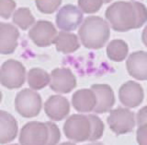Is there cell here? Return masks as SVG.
Returning a JSON list of instances; mask_svg holds the SVG:
<instances>
[{
    "label": "cell",
    "instance_id": "5bb4252c",
    "mask_svg": "<svg viewBox=\"0 0 147 145\" xmlns=\"http://www.w3.org/2000/svg\"><path fill=\"white\" fill-rule=\"evenodd\" d=\"M127 71L137 81L147 79V52L137 51L131 53L126 61Z\"/></svg>",
    "mask_w": 147,
    "mask_h": 145
},
{
    "label": "cell",
    "instance_id": "484cf974",
    "mask_svg": "<svg viewBox=\"0 0 147 145\" xmlns=\"http://www.w3.org/2000/svg\"><path fill=\"white\" fill-rule=\"evenodd\" d=\"M16 8V2L14 0H0V16L5 20L11 17Z\"/></svg>",
    "mask_w": 147,
    "mask_h": 145
},
{
    "label": "cell",
    "instance_id": "836d02e7",
    "mask_svg": "<svg viewBox=\"0 0 147 145\" xmlns=\"http://www.w3.org/2000/svg\"><path fill=\"white\" fill-rule=\"evenodd\" d=\"M10 145H18V144H17V143H15V144H10Z\"/></svg>",
    "mask_w": 147,
    "mask_h": 145
},
{
    "label": "cell",
    "instance_id": "3957f363",
    "mask_svg": "<svg viewBox=\"0 0 147 145\" xmlns=\"http://www.w3.org/2000/svg\"><path fill=\"white\" fill-rule=\"evenodd\" d=\"M91 132V125L88 116L81 114L70 116L63 125L65 137L75 142L88 141Z\"/></svg>",
    "mask_w": 147,
    "mask_h": 145
},
{
    "label": "cell",
    "instance_id": "52a82bcc",
    "mask_svg": "<svg viewBox=\"0 0 147 145\" xmlns=\"http://www.w3.org/2000/svg\"><path fill=\"white\" fill-rule=\"evenodd\" d=\"M49 130L46 123L31 121L23 126L20 133V145H46Z\"/></svg>",
    "mask_w": 147,
    "mask_h": 145
},
{
    "label": "cell",
    "instance_id": "d6a6232c",
    "mask_svg": "<svg viewBox=\"0 0 147 145\" xmlns=\"http://www.w3.org/2000/svg\"><path fill=\"white\" fill-rule=\"evenodd\" d=\"M1 101H2V92L0 91V103H1Z\"/></svg>",
    "mask_w": 147,
    "mask_h": 145
},
{
    "label": "cell",
    "instance_id": "5b68a950",
    "mask_svg": "<svg viewBox=\"0 0 147 145\" xmlns=\"http://www.w3.org/2000/svg\"><path fill=\"white\" fill-rule=\"evenodd\" d=\"M26 79L25 67L17 60L9 59L0 68V82L7 89L20 88Z\"/></svg>",
    "mask_w": 147,
    "mask_h": 145
},
{
    "label": "cell",
    "instance_id": "ffe728a7",
    "mask_svg": "<svg viewBox=\"0 0 147 145\" xmlns=\"http://www.w3.org/2000/svg\"><path fill=\"white\" fill-rule=\"evenodd\" d=\"M129 46L125 41L121 39L112 40L107 46L108 57L115 62H121L127 57Z\"/></svg>",
    "mask_w": 147,
    "mask_h": 145
},
{
    "label": "cell",
    "instance_id": "7c38bea8",
    "mask_svg": "<svg viewBox=\"0 0 147 145\" xmlns=\"http://www.w3.org/2000/svg\"><path fill=\"white\" fill-rule=\"evenodd\" d=\"M91 90L95 92L96 97V105L94 112L96 114H104L111 111L115 105V94L109 84L96 83L91 86Z\"/></svg>",
    "mask_w": 147,
    "mask_h": 145
},
{
    "label": "cell",
    "instance_id": "6da1fadb",
    "mask_svg": "<svg viewBox=\"0 0 147 145\" xmlns=\"http://www.w3.org/2000/svg\"><path fill=\"white\" fill-rule=\"evenodd\" d=\"M105 17L116 31L139 29L147 21V8L137 1H118L106 9Z\"/></svg>",
    "mask_w": 147,
    "mask_h": 145
},
{
    "label": "cell",
    "instance_id": "30bf717a",
    "mask_svg": "<svg viewBox=\"0 0 147 145\" xmlns=\"http://www.w3.org/2000/svg\"><path fill=\"white\" fill-rule=\"evenodd\" d=\"M50 76V87L55 92L68 93L76 87V76L69 68H55Z\"/></svg>",
    "mask_w": 147,
    "mask_h": 145
},
{
    "label": "cell",
    "instance_id": "1f68e13d",
    "mask_svg": "<svg viewBox=\"0 0 147 145\" xmlns=\"http://www.w3.org/2000/svg\"><path fill=\"white\" fill-rule=\"evenodd\" d=\"M103 1H104L105 4H108V3H109V2H111L112 0H103Z\"/></svg>",
    "mask_w": 147,
    "mask_h": 145
},
{
    "label": "cell",
    "instance_id": "7402d4cb",
    "mask_svg": "<svg viewBox=\"0 0 147 145\" xmlns=\"http://www.w3.org/2000/svg\"><path fill=\"white\" fill-rule=\"evenodd\" d=\"M87 116H88V119L90 121V125H91V132H90V137L88 141L91 142H94L102 138L105 126H104L103 121L101 120L98 116L90 114Z\"/></svg>",
    "mask_w": 147,
    "mask_h": 145
},
{
    "label": "cell",
    "instance_id": "2e32d148",
    "mask_svg": "<svg viewBox=\"0 0 147 145\" xmlns=\"http://www.w3.org/2000/svg\"><path fill=\"white\" fill-rule=\"evenodd\" d=\"M72 105L80 113H90L96 105V97L91 89H81L72 96Z\"/></svg>",
    "mask_w": 147,
    "mask_h": 145
},
{
    "label": "cell",
    "instance_id": "83f0119b",
    "mask_svg": "<svg viewBox=\"0 0 147 145\" xmlns=\"http://www.w3.org/2000/svg\"><path fill=\"white\" fill-rule=\"evenodd\" d=\"M136 121H137L138 126L147 123V105L144 106L142 108L139 110V112L137 113Z\"/></svg>",
    "mask_w": 147,
    "mask_h": 145
},
{
    "label": "cell",
    "instance_id": "8fae6325",
    "mask_svg": "<svg viewBox=\"0 0 147 145\" xmlns=\"http://www.w3.org/2000/svg\"><path fill=\"white\" fill-rule=\"evenodd\" d=\"M119 98L124 106L129 107V108H134L140 105L144 101V89L140 83L129 81L123 83L119 88Z\"/></svg>",
    "mask_w": 147,
    "mask_h": 145
},
{
    "label": "cell",
    "instance_id": "9a60e30c",
    "mask_svg": "<svg viewBox=\"0 0 147 145\" xmlns=\"http://www.w3.org/2000/svg\"><path fill=\"white\" fill-rule=\"evenodd\" d=\"M20 31L9 23H0V55L12 54L18 46Z\"/></svg>",
    "mask_w": 147,
    "mask_h": 145
},
{
    "label": "cell",
    "instance_id": "f546056e",
    "mask_svg": "<svg viewBox=\"0 0 147 145\" xmlns=\"http://www.w3.org/2000/svg\"><path fill=\"white\" fill-rule=\"evenodd\" d=\"M86 145H104L103 143H101V142H90V143H87Z\"/></svg>",
    "mask_w": 147,
    "mask_h": 145
},
{
    "label": "cell",
    "instance_id": "7a4b0ae2",
    "mask_svg": "<svg viewBox=\"0 0 147 145\" xmlns=\"http://www.w3.org/2000/svg\"><path fill=\"white\" fill-rule=\"evenodd\" d=\"M78 35L85 47L88 49H100L109 39V25L101 17H87L81 24Z\"/></svg>",
    "mask_w": 147,
    "mask_h": 145
},
{
    "label": "cell",
    "instance_id": "cb8c5ba5",
    "mask_svg": "<svg viewBox=\"0 0 147 145\" xmlns=\"http://www.w3.org/2000/svg\"><path fill=\"white\" fill-rule=\"evenodd\" d=\"M37 8L41 13L52 14L61 6L62 0H35Z\"/></svg>",
    "mask_w": 147,
    "mask_h": 145
},
{
    "label": "cell",
    "instance_id": "8992f818",
    "mask_svg": "<svg viewBox=\"0 0 147 145\" xmlns=\"http://www.w3.org/2000/svg\"><path fill=\"white\" fill-rule=\"evenodd\" d=\"M109 129L117 135L131 132L136 125L135 115L128 108H118L111 110L107 118Z\"/></svg>",
    "mask_w": 147,
    "mask_h": 145
},
{
    "label": "cell",
    "instance_id": "f1b7e54d",
    "mask_svg": "<svg viewBox=\"0 0 147 145\" xmlns=\"http://www.w3.org/2000/svg\"><path fill=\"white\" fill-rule=\"evenodd\" d=\"M142 44H144L146 47H147V25L144 27V31H142Z\"/></svg>",
    "mask_w": 147,
    "mask_h": 145
},
{
    "label": "cell",
    "instance_id": "e0dca14e",
    "mask_svg": "<svg viewBox=\"0 0 147 145\" xmlns=\"http://www.w3.org/2000/svg\"><path fill=\"white\" fill-rule=\"evenodd\" d=\"M18 130L16 118L7 112L0 110V144L14 141L18 135Z\"/></svg>",
    "mask_w": 147,
    "mask_h": 145
},
{
    "label": "cell",
    "instance_id": "603a6c76",
    "mask_svg": "<svg viewBox=\"0 0 147 145\" xmlns=\"http://www.w3.org/2000/svg\"><path fill=\"white\" fill-rule=\"evenodd\" d=\"M104 4L103 0H78L79 9L84 13L92 14L98 12Z\"/></svg>",
    "mask_w": 147,
    "mask_h": 145
},
{
    "label": "cell",
    "instance_id": "ac0fdd59",
    "mask_svg": "<svg viewBox=\"0 0 147 145\" xmlns=\"http://www.w3.org/2000/svg\"><path fill=\"white\" fill-rule=\"evenodd\" d=\"M57 51L63 54H71L76 52L80 47L78 37L69 31L59 32L54 42Z\"/></svg>",
    "mask_w": 147,
    "mask_h": 145
},
{
    "label": "cell",
    "instance_id": "d6986e66",
    "mask_svg": "<svg viewBox=\"0 0 147 145\" xmlns=\"http://www.w3.org/2000/svg\"><path fill=\"white\" fill-rule=\"evenodd\" d=\"M27 81L31 90H40L50 84L51 76L44 69L39 68H31L27 75Z\"/></svg>",
    "mask_w": 147,
    "mask_h": 145
},
{
    "label": "cell",
    "instance_id": "4dcf8cb0",
    "mask_svg": "<svg viewBox=\"0 0 147 145\" xmlns=\"http://www.w3.org/2000/svg\"><path fill=\"white\" fill-rule=\"evenodd\" d=\"M60 145H76V143H74V142H63V143H61Z\"/></svg>",
    "mask_w": 147,
    "mask_h": 145
},
{
    "label": "cell",
    "instance_id": "44dd1931",
    "mask_svg": "<svg viewBox=\"0 0 147 145\" xmlns=\"http://www.w3.org/2000/svg\"><path fill=\"white\" fill-rule=\"evenodd\" d=\"M13 22L22 30H28L35 22V18L28 8H20L13 13Z\"/></svg>",
    "mask_w": 147,
    "mask_h": 145
},
{
    "label": "cell",
    "instance_id": "9c48e42d",
    "mask_svg": "<svg viewBox=\"0 0 147 145\" xmlns=\"http://www.w3.org/2000/svg\"><path fill=\"white\" fill-rule=\"evenodd\" d=\"M83 21V12L74 5H65L56 15V25L63 31H72L77 29Z\"/></svg>",
    "mask_w": 147,
    "mask_h": 145
},
{
    "label": "cell",
    "instance_id": "4316f807",
    "mask_svg": "<svg viewBox=\"0 0 147 145\" xmlns=\"http://www.w3.org/2000/svg\"><path fill=\"white\" fill-rule=\"evenodd\" d=\"M136 141L139 145H147V123L138 127L136 131Z\"/></svg>",
    "mask_w": 147,
    "mask_h": 145
},
{
    "label": "cell",
    "instance_id": "d4e9b609",
    "mask_svg": "<svg viewBox=\"0 0 147 145\" xmlns=\"http://www.w3.org/2000/svg\"><path fill=\"white\" fill-rule=\"evenodd\" d=\"M46 125H47L49 130L48 142L46 145H57L60 142V139H61V132H60L58 126L53 122H51V121L46 122Z\"/></svg>",
    "mask_w": 147,
    "mask_h": 145
},
{
    "label": "cell",
    "instance_id": "4fadbf2b",
    "mask_svg": "<svg viewBox=\"0 0 147 145\" xmlns=\"http://www.w3.org/2000/svg\"><path fill=\"white\" fill-rule=\"evenodd\" d=\"M44 111L47 116L53 121H61L70 113V104L65 97L52 95L44 105Z\"/></svg>",
    "mask_w": 147,
    "mask_h": 145
},
{
    "label": "cell",
    "instance_id": "ba28073f",
    "mask_svg": "<svg viewBox=\"0 0 147 145\" xmlns=\"http://www.w3.org/2000/svg\"><path fill=\"white\" fill-rule=\"evenodd\" d=\"M58 32L51 21H39L31 27L29 36L32 42L40 47H46L54 44Z\"/></svg>",
    "mask_w": 147,
    "mask_h": 145
},
{
    "label": "cell",
    "instance_id": "277c9868",
    "mask_svg": "<svg viewBox=\"0 0 147 145\" xmlns=\"http://www.w3.org/2000/svg\"><path fill=\"white\" fill-rule=\"evenodd\" d=\"M41 106L42 101L40 95L31 89H24L16 96L15 108L23 118H35L40 114Z\"/></svg>",
    "mask_w": 147,
    "mask_h": 145
}]
</instances>
